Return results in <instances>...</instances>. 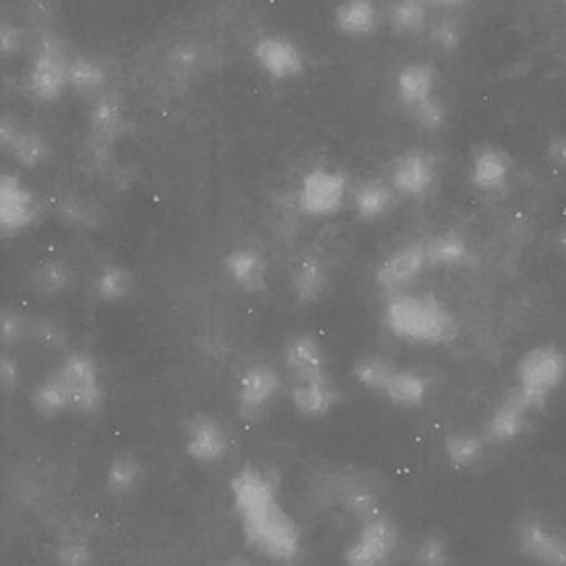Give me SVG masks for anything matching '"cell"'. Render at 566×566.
Masks as SVG:
<instances>
[{
  "mask_svg": "<svg viewBox=\"0 0 566 566\" xmlns=\"http://www.w3.org/2000/svg\"><path fill=\"white\" fill-rule=\"evenodd\" d=\"M230 496L250 548L276 565H294L301 558L303 532L284 509L273 472L260 465L241 467L231 476Z\"/></svg>",
  "mask_w": 566,
  "mask_h": 566,
  "instance_id": "6da1fadb",
  "label": "cell"
},
{
  "mask_svg": "<svg viewBox=\"0 0 566 566\" xmlns=\"http://www.w3.org/2000/svg\"><path fill=\"white\" fill-rule=\"evenodd\" d=\"M101 367L85 350L69 353L31 392V407L42 419L97 416L104 407Z\"/></svg>",
  "mask_w": 566,
  "mask_h": 566,
  "instance_id": "7a4b0ae2",
  "label": "cell"
},
{
  "mask_svg": "<svg viewBox=\"0 0 566 566\" xmlns=\"http://www.w3.org/2000/svg\"><path fill=\"white\" fill-rule=\"evenodd\" d=\"M384 323L397 339L416 346H449L459 337L455 316L432 294H390Z\"/></svg>",
  "mask_w": 566,
  "mask_h": 566,
  "instance_id": "3957f363",
  "label": "cell"
},
{
  "mask_svg": "<svg viewBox=\"0 0 566 566\" xmlns=\"http://www.w3.org/2000/svg\"><path fill=\"white\" fill-rule=\"evenodd\" d=\"M518 392L542 413L566 380V353L556 344H536L522 354L515 367Z\"/></svg>",
  "mask_w": 566,
  "mask_h": 566,
  "instance_id": "277c9868",
  "label": "cell"
},
{
  "mask_svg": "<svg viewBox=\"0 0 566 566\" xmlns=\"http://www.w3.org/2000/svg\"><path fill=\"white\" fill-rule=\"evenodd\" d=\"M400 548V530L386 512L359 523L344 549V566H390Z\"/></svg>",
  "mask_w": 566,
  "mask_h": 566,
  "instance_id": "5b68a950",
  "label": "cell"
},
{
  "mask_svg": "<svg viewBox=\"0 0 566 566\" xmlns=\"http://www.w3.org/2000/svg\"><path fill=\"white\" fill-rule=\"evenodd\" d=\"M61 35H41L28 72V88L38 101L55 102L69 87V59Z\"/></svg>",
  "mask_w": 566,
  "mask_h": 566,
  "instance_id": "8992f818",
  "label": "cell"
},
{
  "mask_svg": "<svg viewBox=\"0 0 566 566\" xmlns=\"http://www.w3.org/2000/svg\"><path fill=\"white\" fill-rule=\"evenodd\" d=\"M283 389V377L273 366L266 363L251 364L238 379L234 392L238 416L247 422H258L270 412Z\"/></svg>",
  "mask_w": 566,
  "mask_h": 566,
  "instance_id": "52a82bcc",
  "label": "cell"
},
{
  "mask_svg": "<svg viewBox=\"0 0 566 566\" xmlns=\"http://www.w3.org/2000/svg\"><path fill=\"white\" fill-rule=\"evenodd\" d=\"M520 555L536 566H566V535L542 516L525 515L515 525Z\"/></svg>",
  "mask_w": 566,
  "mask_h": 566,
  "instance_id": "ba28073f",
  "label": "cell"
},
{
  "mask_svg": "<svg viewBox=\"0 0 566 566\" xmlns=\"http://www.w3.org/2000/svg\"><path fill=\"white\" fill-rule=\"evenodd\" d=\"M349 184L339 170L316 167L301 178L297 205L307 217H331L340 210L347 197Z\"/></svg>",
  "mask_w": 566,
  "mask_h": 566,
  "instance_id": "9c48e42d",
  "label": "cell"
},
{
  "mask_svg": "<svg viewBox=\"0 0 566 566\" xmlns=\"http://www.w3.org/2000/svg\"><path fill=\"white\" fill-rule=\"evenodd\" d=\"M184 437L185 452L198 465H220L230 453V433L224 423L211 413L191 417L185 427Z\"/></svg>",
  "mask_w": 566,
  "mask_h": 566,
  "instance_id": "30bf717a",
  "label": "cell"
},
{
  "mask_svg": "<svg viewBox=\"0 0 566 566\" xmlns=\"http://www.w3.org/2000/svg\"><path fill=\"white\" fill-rule=\"evenodd\" d=\"M539 413L515 386L510 387L490 413L486 439L495 443H512L522 439Z\"/></svg>",
  "mask_w": 566,
  "mask_h": 566,
  "instance_id": "8fae6325",
  "label": "cell"
},
{
  "mask_svg": "<svg viewBox=\"0 0 566 566\" xmlns=\"http://www.w3.org/2000/svg\"><path fill=\"white\" fill-rule=\"evenodd\" d=\"M88 135L95 155H108L115 142L125 134L127 128V112L117 92H102L94 97L87 115Z\"/></svg>",
  "mask_w": 566,
  "mask_h": 566,
  "instance_id": "7c38bea8",
  "label": "cell"
},
{
  "mask_svg": "<svg viewBox=\"0 0 566 566\" xmlns=\"http://www.w3.org/2000/svg\"><path fill=\"white\" fill-rule=\"evenodd\" d=\"M39 217V201L34 191L14 174L0 177V230L4 234L22 233Z\"/></svg>",
  "mask_w": 566,
  "mask_h": 566,
  "instance_id": "4fadbf2b",
  "label": "cell"
},
{
  "mask_svg": "<svg viewBox=\"0 0 566 566\" xmlns=\"http://www.w3.org/2000/svg\"><path fill=\"white\" fill-rule=\"evenodd\" d=\"M253 57L258 67L276 81H293L306 67L300 45L293 39L281 34H268L258 39Z\"/></svg>",
  "mask_w": 566,
  "mask_h": 566,
  "instance_id": "5bb4252c",
  "label": "cell"
},
{
  "mask_svg": "<svg viewBox=\"0 0 566 566\" xmlns=\"http://www.w3.org/2000/svg\"><path fill=\"white\" fill-rule=\"evenodd\" d=\"M427 264L426 244L412 241L394 250L376 271V283L387 294L403 293L423 271Z\"/></svg>",
  "mask_w": 566,
  "mask_h": 566,
  "instance_id": "9a60e30c",
  "label": "cell"
},
{
  "mask_svg": "<svg viewBox=\"0 0 566 566\" xmlns=\"http://www.w3.org/2000/svg\"><path fill=\"white\" fill-rule=\"evenodd\" d=\"M439 177L437 160L423 150H410L394 161L390 185L397 195L422 198L432 190Z\"/></svg>",
  "mask_w": 566,
  "mask_h": 566,
  "instance_id": "2e32d148",
  "label": "cell"
},
{
  "mask_svg": "<svg viewBox=\"0 0 566 566\" xmlns=\"http://www.w3.org/2000/svg\"><path fill=\"white\" fill-rule=\"evenodd\" d=\"M290 400L297 416L319 420L334 412L343 400V394L329 374L316 379L296 380L291 386Z\"/></svg>",
  "mask_w": 566,
  "mask_h": 566,
  "instance_id": "e0dca14e",
  "label": "cell"
},
{
  "mask_svg": "<svg viewBox=\"0 0 566 566\" xmlns=\"http://www.w3.org/2000/svg\"><path fill=\"white\" fill-rule=\"evenodd\" d=\"M0 144L24 168L42 167L52 154L51 144L41 132L21 127L11 117H2L0 122Z\"/></svg>",
  "mask_w": 566,
  "mask_h": 566,
  "instance_id": "ac0fdd59",
  "label": "cell"
},
{
  "mask_svg": "<svg viewBox=\"0 0 566 566\" xmlns=\"http://www.w3.org/2000/svg\"><path fill=\"white\" fill-rule=\"evenodd\" d=\"M283 360L293 382L329 376L326 350L311 334H300L287 340Z\"/></svg>",
  "mask_w": 566,
  "mask_h": 566,
  "instance_id": "d6986e66",
  "label": "cell"
},
{
  "mask_svg": "<svg viewBox=\"0 0 566 566\" xmlns=\"http://www.w3.org/2000/svg\"><path fill=\"white\" fill-rule=\"evenodd\" d=\"M513 171V158L509 151L496 145H483L473 151L470 160V180L486 193L505 188Z\"/></svg>",
  "mask_w": 566,
  "mask_h": 566,
  "instance_id": "ffe728a7",
  "label": "cell"
},
{
  "mask_svg": "<svg viewBox=\"0 0 566 566\" xmlns=\"http://www.w3.org/2000/svg\"><path fill=\"white\" fill-rule=\"evenodd\" d=\"M227 276L238 290L260 294L268 287V263L260 251L251 247H238L228 251L223 261Z\"/></svg>",
  "mask_w": 566,
  "mask_h": 566,
  "instance_id": "44dd1931",
  "label": "cell"
},
{
  "mask_svg": "<svg viewBox=\"0 0 566 566\" xmlns=\"http://www.w3.org/2000/svg\"><path fill=\"white\" fill-rule=\"evenodd\" d=\"M336 499L340 509L359 523L384 512L379 490L359 475L343 476L336 490Z\"/></svg>",
  "mask_w": 566,
  "mask_h": 566,
  "instance_id": "7402d4cb",
  "label": "cell"
},
{
  "mask_svg": "<svg viewBox=\"0 0 566 566\" xmlns=\"http://www.w3.org/2000/svg\"><path fill=\"white\" fill-rule=\"evenodd\" d=\"M432 380L416 367H399L380 394L384 400L400 409H417L429 399Z\"/></svg>",
  "mask_w": 566,
  "mask_h": 566,
  "instance_id": "603a6c76",
  "label": "cell"
},
{
  "mask_svg": "<svg viewBox=\"0 0 566 566\" xmlns=\"http://www.w3.org/2000/svg\"><path fill=\"white\" fill-rule=\"evenodd\" d=\"M439 74L433 65L427 62H410L400 69L396 77V94L406 111L436 97Z\"/></svg>",
  "mask_w": 566,
  "mask_h": 566,
  "instance_id": "cb8c5ba5",
  "label": "cell"
},
{
  "mask_svg": "<svg viewBox=\"0 0 566 566\" xmlns=\"http://www.w3.org/2000/svg\"><path fill=\"white\" fill-rule=\"evenodd\" d=\"M329 287L326 264L317 256H306L296 264L291 274V293L301 306H311L323 300Z\"/></svg>",
  "mask_w": 566,
  "mask_h": 566,
  "instance_id": "d4e9b609",
  "label": "cell"
},
{
  "mask_svg": "<svg viewBox=\"0 0 566 566\" xmlns=\"http://www.w3.org/2000/svg\"><path fill=\"white\" fill-rule=\"evenodd\" d=\"M396 190L382 180H366L354 191V210L364 221L382 220L396 205Z\"/></svg>",
  "mask_w": 566,
  "mask_h": 566,
  "instance_id": "484cf974",
  "label": "cell"
},
{
  "mask_svg": "<svg viewBox=\"0 0 566 566\" xmlns=\"http://www.w3.org/2000/svg\"><path fill=\"white\" fill-rule=\"evenodd\" d=\"M485 437L472 430H455L443 439V457L455 470H472L485 459Z\"/></svg>",
  "mask_w": 566,
  "mask_h": 566,
  "instance_id": "4316f807",
  "label": "cell"
},
{
  "mask_svg": "<svg viewBox=\"0 0 566 566\" xmlns=\"http://www.w3.org/2000/svg\"><path fill=\"white\" fill-rule=\"evenodd\" d=\"M379 8L367 0L343 2L334 9V24L349 38H366L379 28Z\"/></svg>",
  "mask_w": 566,
  "mask_h": 566,
  "instance_id": "83f0119b",
  "label": "cell"
},
{
  "mask_svg": "<svg viewBox=\"0 0 566 566\" xmlns=\"http://www.w3.org/2000/svg\"><path fill=\"white\" fill-rule=\"evenodd\" d=\"M144 479V465L134 453H118L105 469V486L112 495H132L140 489Z\"/></svg>",
  "mask_w": 566,
  "mask_h": 566,
  "instance_id": "f1b7e54d",
  "label": "cell"
},
{
  "mask_svg": "<svg viewBox=\"0 0 566 566\" xmlns=\"http://www.w3.org/2000/svg\"><path fill=\"white\" fill-rule=\"evenodd\" d=\"M135 281L130 271L122 264L107 263L95 273L92 290L105 304L124 303L134 293Z\"/></svg>",
  "mask_w": 566,
  "mask_h": 566,
  "instance_id": "f546056e",
  "label": "cell"
},
{
  "mask_svg": "<svg viewBox=\"0 0 566 566\" xmlns=\"http://www.w3.org/2000/svg\"><path fill=\"white\" fill-rule=\"evenodd\" d=\"M423 244L429 268H459L470 258L469 243L455 231L436 234Z\"/></svg>",
  "mask_w": 566,
  "mask_h": 566,
  "instance_id": "4dcf8cb0",
  "label": "cell"
},
{
  "mask_svg": "<svg viewBox=\"0 0 566 566\" xmlns=\"http://www.w3.org/2000/svg\"><path fill=\"white\" fill-rule=\"evenodd\" d=\"M29 281L39 296L57 297L71 290L74 283V271L64 261H42L34 268Z\"/></svg>",
  "mask_w": 566,
  "mask_h": 566,
  "instance_id": "1f68e13d",
  "label": "cell"
},
{
  "mask_svg": "<svg viewBox=\"0 0 566 566\" xmlns=\"http://www.w3.org/2000/svg\"><path fill=\"white\" fill-rule=\"evenodd\" d=\"M67 82L77 94L97 97L107 84V71L97 59L78 55L69 61Z\"/></svg>",
  "mask_w": 566,
  "mask_h": 566,
  "instance_id": "d6a6232c",
  "label": "cell"
},
{
  "mask_svg": "<svg viewBox=\"0 0 566 566\" xmlns=\"http://www.w3.org/2000/svg\"><path fill=\"white\" fill-rule=\"evenodd\" d=\"M396 369L397 364H394L389 357L380 356V354H366L354 364L353 377L367 392L380 397Z\"/></svg>",
  "mask_w": 566,
  "mask_h": 566,
  "instance_id": "836d02e7",
  "label": "cell"
},
{
  "mask_svg": "<svg viewBox=\"0 0 566 566\" xmlns=\"http://www.w3.org/2000/svg\"><path fill=\"white\" fill-rule=\"evenodd\" d=\"M390 28L400 35H417L429 24V6L423 2H394L387 9Z\"/></svg>",
  "mask_w": 566,
  "mask_h": 566,
  "instance_id": "e575fe53",
  "label": "cell"
},
{
  "mask_svg": "<svg viewBox=\"0 0 566 566\" xmlns=\"http://www.w3.org/2000/svg\"><path fill=\"white\" fill-rule=\"evenodd\" d=\"M410 555H412L413 566L452 565V548L442 533L429 532L420 536L412 546Z\"/></svg>",
  "mask_w": 566,
  "mask_h": 566,
  "instance_id": "d590c367",
  "label": "cell"
},
{
  "mask_svg": "<svg viewBox=\"0 0 566 566\" xmlns=\"http://www.w3.org/2000/svg\"><path fill=\"white\" fill-rule=\"evenodd\" d=\"M410 118L417 128L423 132H437L443 128L449 120V111L443 104L442 98L432 97L423 104L417 105L416 108L409 111Z\"/></svg>",
  "mask_w": 566,
  "mask_h": 566,
  "instance_id": "8d00e7d4",
  "label": "cell"
},
{
  "mask_svg": "<svg viewBox=\"0 0 566 566\" xmlns=\"http://www.w3.org/2000/svg\"><path fill=\"white\" fill-rule=\"evenodd\" d=\"M32 334V323L15 310L2 311L0 316V336L4 346H18Z\"/></svg>",
  "mask_w": 566,
  "mask_h": 566,
  "instance_id": "74e56055",
  "label": "cell"
},
{
  "mask_svg": "<svg viewBox=\"0 0 566 566\" xmlns=\"http://www.w3.org/2000/svg\"><path fill=\"white\" fill-rule=\"evenodd\" d=\"M32 337L45 349H64L69 340L67 329L52 317H39L32 323Z\"/></svg>",
  "mask_w": 566,
  "mask_h": 566,
  "instance_id": "f35d334b",
  "label": "cell"
},
{
  "mask_svg": "<svg viewBox=\"0 0 566 566\" xmlns=\"http://www.w3.org/2000/svg\"><path fill=\"white\" fill-rule=\"evenodd\" d=\"M94 553L82 538H67L57 548L59 566H92Z\"/></svg>",
  "mask_w": 566,
  "mask_h": 566,
  "instance_id": "ab89813d",
  "label": "cell"
},
{
  "mask_svg": "<svg viewBox=\"0 0 566 566\" xmlns=\"http://www.w3.org/2000/svg\"><path fill=\"white\" fill-rule=\"evenodd\" d=\"M430 39H432L433 44H436L440 51H457L460 44H462V28H460L459 22L453 21V19H440V21L430 29Z\"/></svg>",
  "mask_w": 566,
  "mask_h": 566,
  "instance_id": "60d3db41",
  "label": "cell"
},
{
  "mask_svg": "<svg viewBox=\"0 0 566 566\" xmlns=\"http://www.w3.org/2000/svg\"><path fill=\"white\" fill-rule=\"evenodd\" d=\"M201 64V51L191 42L175 45L168 54V65L178 74H190Z\"/></svg>",
  "mask_w": 566,
  "mask_h": 566,
  "instance_id": "b9f144b4",
  "label": "cell"
},
{
  "mask_svg": "<svg viewBox=\"0 0 566 566\" xmlns=\"http://www.w3.org/2000/svg\"><path fill=\"white\" fill-rule=\"evenodd\" d=\"M24 45V32L14 22H2L0 24V52L4 57H12L18 54Z\"/></svg>",
  "mask_w": 566,
  "mask_h": 566,
  "instance_id": "7bdbcfd3",
  "label": "cell"
},
{
  "mask_svg": "<svg viewBox=\"0 0 566 566\" xmlns=\"http://www.w3.org/2000/svg\"><path fill=\"white\" fill-rule=\"evenodd\" d=\"M22 369L19 360L9 354H2L0 359V384L6 392H14L21 386Z\"/></svg>",
  "mask_w": 566,
  "mask_h": 566,
  "instance_id": "ee69618b",
  "label": "cell"
},
{
  "mask_svg": "<svg viewBox=\"0 0 566 566\" xmlns=\"http://www.w3.org/2000/svg\"><path fill=\"white\" fill-rule=\"evenodd\" d=\"M545 157L553 167L566 170V134L549 137L545 147Z\"/></svg>",
  "mask_w": 566,
  "mask_h": 566,
  "instance_id": "f6af8a7d",
  "label": "cell"
},
{
  "mask_svg": "<svg viewBox=\"0 0 566 566\" xmlns=\"http://www.w3.org/2000/svg\"><path fill=\"white\" fill-rule=\"evenodd\" d=\"M553 243H555L556 253L566 261V224H563V227L556 231Z\"/></svg>",
  "mask_w": 566,
  "mask_h": 566,
  "instance_id": "bcb514c9",
  "label": "cell"
},
{
  "mask_svg": "<svg viewBox=\"0 0 566 566\" xmlns=\"http://www.w3.org/2000/svg\"><path fill=\"white\" fill-rule=\"evenodd\" d=\"M227 566H254V565H251V563L247 562V559H233V562L228 563Z\"/></svg>",
  "mask_w": 566,
  "mask_h": 566,
  "instance_id": "7dc6e473",
  "label": "cell"
},
{
  "mask_svg": "<svg viewBox=\"0 0 566 566\" xmlns=\"http://www.w3.org/2000/svg\"><path fill=\"white\" fill-rule=\"evenodd\" d=\"M565 8H566V4H565Z\"/></svg>",
  "mask_w": 566,
  "mask_h": 566,
  "instance_id": "c3c4849f",
  "label": "cell"
}]
</instances>
